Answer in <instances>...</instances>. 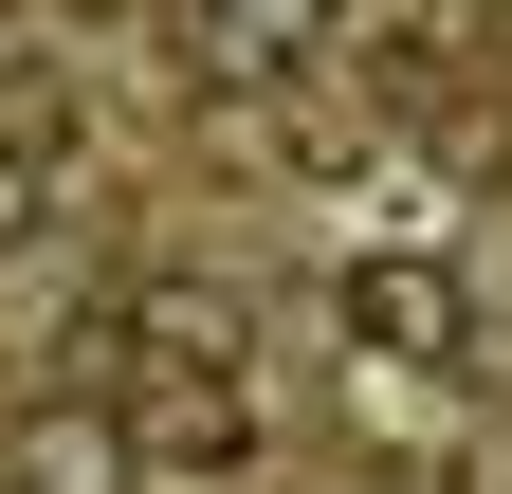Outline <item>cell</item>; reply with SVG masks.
Segmentation results:
<instances>
[{
	"label": "cell",
	"instance_id": "obj_1",
	"mask_svg": "<svg viewBox=\"0 0 512 494\" xmlns=\"http://www.w3.org/2000/svg\"><path fill=\"white\" fill-rule=\"evenodd\" d=\"M348 330L403 348V366H458V348H476V293L439 275V257H366V275H348Z\"/></svg>",
	"mask_w": 512,
	"mask_h": 494
},
{
	"label": "cell",
	"instance_id": "obj_2",
	"mask_svg": "<svg viewBox=\"0 0 512 494\" xmlns=\"http://www.w3.org/2000/svg\"><path fill=\"white\" fill-rule=\"evenodd\" d=\"M311 19H330V0H183V74L202 92H275L311 55Z\"/></svg>",
	"mask_w": 512,
	"mask_h": 494
},
{
	"label": "cell",
	"instance_id": "obj_3",
	"mask_svg": "<svg viewBox=\"0 0 512 494\" xmlns=\"http://www.w3.org/2000/svg\"><path fill=\"white\" fill-rule=\"evenodd\" d=\"M19 494H128V421L110 403H37L19 421Z\"/></svg>",
	"mask_w": 512,
	"mask_h": 494
},
{
	"label": "cell",
	"instance_id": "obj_4",
	"mask_svg": "<svg viewBox=\"0 0 512 494\" xmlns=\"http://www.w3.org/2000/svg\"><path fill=\"white\" fill-rule=\"evenodd\" d=\"M147 348L183 366V385H220V366H238V293L202 275V293H147Z\"/></svg>",
	"mask_w": 512,
	"mask_h": 494
},
{
	"label": "cell",
	"instance_id": "obj_5",
	"mask_svg": "<svg viewBox=\"0 0 512 494\" xmlns=\"http://www.w3.org/2000/svg\"><path fill=\"white\" fill-rule=\"evenodd\" d=\"M147 440H165V458H256V403H238V366H220V385H202V403H165V421H147Z\"/></svg>",
	"mask_w": 512,
	"mask_h": 494
},
{
	"label": "cell",
	"instance_id": "obj_6",
	"mask_svg": "<svg viewBox=\"0 0 512 494\" xmlns=\"http://www.w3.org/2000/svg\"><path fill=\"white\" fill-rule=\"evenodd\" d=\"M37 202H55V147H37V129H0V257L37 238Z\"/></svg>",
	"mask_w": 512,
	"mask_h": 494
}]
</instances>
